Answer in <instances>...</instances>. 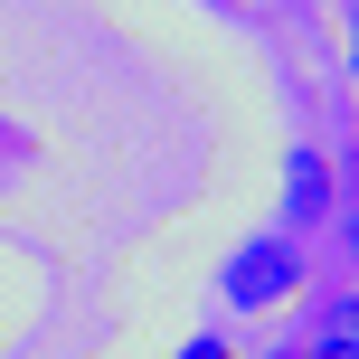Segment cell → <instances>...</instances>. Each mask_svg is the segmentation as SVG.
<instances>
[{"label": "cell", "instance_id": "277c9868", "mask_svg": "<svg viewBox=\"0 0 359 359\" xmlns=\"http://www.w3.org/2000/svg\"><path fill=\"white\" fill-rule=\"evenodd\" d=\"M170 359H236V350H227V341H217V331H198V341H180Z\"/></svg>", "mask_w": 359, "mask_h": 359}, {"label": "cell", "instance_id": "ba28073f", "mask_svg": "<svg viewBox=\"0 0 359 359\" xmlns=\"http://www.w3.org/2000/svg\"><path fill=\"white\" fill-rule=\"evenodd\" d=\"M274 359H293V350H274Z\"/></svg>", "mask_w": 359, "mask_h": 359}, {"label": "cell", "instance_id": "5b68a950", "mask_svg": "<svg viewBox=\"0 0 359 359\" xmlns=\"http://www.w3.org/2000/svg\"><path fill=\"white\" fill-rule=\"evenodd\" d=\"M350 76H359V0H350Z\"/></svg>", "mask_w": 359, "mask_h": 359}, {"label": "cell", "instance_id": "6da1fadb", "mask_svg": "<svg viewBox=\"0 0 359 359\" xmlns=\"http://www.w3.org/2000/svg\"><path fill=\"white\" fill-rule=\"evenodd\" d=\"M312 293V255H303V236H284V227H255V236H236L227 255H217V303L227 312H284V303H303Z\"/></svg>", "mask_w": 359, "mask_h": 359}, {"label": "cell", "instance_id": "7a4b0ae2", "mask_svg": "<svg viewBox=\"0 0 359 359\" xmlns=\"http://www.w3.org/2000/svg\"><path fill=\"white\" fill-rule=\"evenodd\" d=\"M293 359H359V284H341V293H303Z\"/></svg>", "mask_w": 359, "mask_h": 359}, {"label": "cell", "instance_id": "3957f363", "mask_svg": "<svg viewBox=\"0 0 359 359\" xmlns=\"http://www.w3.org/2000/svg\"><path fill=\"white\" fill-rule=\"evenodd\" d=\"M312 227H331V161L312 142H293V161H284V236H312Z\"/></svg>", "mask_w": 359, "mask_h": 359}, {"label": "cell", "instance_id": "52a82bcc", "mask_svg": "<svg viewBox=\"0 0 359 359\" xmlns=\"http://www.w3.org/2000/svg\"><path fill=\"white\" fill-rule=\"evenodd\" d=\"M208 10H236V0H208Z\"/></svg>", "mask_w": 359, "mask_h": 359}, {"label": "cell", "instance_id": "8992f818", "mask_svg": "<svg viewBox=\"0 0 359 359\" xmlns=\"http://www.w3.org/2000/svg\"><path fill=\"white\" fill-rule=\"evenodd\" d=\"M341 246H350V255H359V217H350V227H341Z\"/></svg>", "mask_w": 359, "mask_h": 359}]
</instances>
